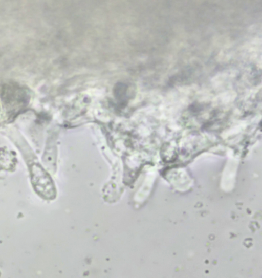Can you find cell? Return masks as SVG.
I'll return each instance as SVG.
<instances>
[{
  "mask_svg": "<svg viewBox=\"0 0 262 278\" xmlns=\"http://www.w3.org/2000/svg\"><path fill=\"white\" fill-rule=\"evenodd\" d=\"M30 168L31 182L36 192L46 199L54 197L55 189L49 175L37 163L33 164Z\"/></svg>",
  "mask_w": 262,
  "mask_h": 278,
  "instance_id": "2",
  "label": "cell"
},
{
  "mask_svg": "<svg viewBox=\"0 0 262 278\" xmlns=\"http://www.w3.org/2000/svg\"><path fill=\"white\" fill-rule=\"evenodd\" d=\"M1 97L7 115L11 118L15 117L28 104L30 96L23 87L9 84L2 88Z\"/></svg>",
  "mask_w": 262,
  "mask_h": 278,
  "instance_id": "1",
  "label": "cell"
}]
</instances>
